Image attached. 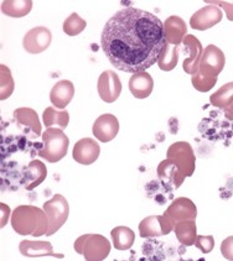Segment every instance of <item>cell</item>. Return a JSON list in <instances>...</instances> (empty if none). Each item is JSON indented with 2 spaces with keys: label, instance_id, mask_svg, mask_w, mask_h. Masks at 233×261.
Here are the masks:
<instances>
[{
  "label": "cell",
  "instance_id": "cell-1",
  "mask_svg": "<svg viewBox=\"0 0 233 261\" xmlns=\"http://www.w3.org/2000/svg\"><path fill=\"white\" fill-rule=\"evenodd\" d=\"M165 43L164 22L136 8L116 11L104 25L101 37V47L110 65L133 74L158 63Z\"/></svg>",
  "mask_w": 233,
  "mask_h": 261
},
{
  "label": "cell",
  "instance_id": "cell-2",
  "mask_svg": "<svg viewBox=\"0 0 233 261\" xmlns=\"http://www.w3.org/2000/svg\"><path fill=\"white\" fill-rule=\"evenodd\" d=\"M11 227L19 236L42 237L49 231V217L35 205H19L11 214Z\"/></svg>",
  "mask_w": 233,
  "mask_h": 261
},
{
  "label": "cell",
  "instance_id": "cell-3",
  "mask_svg": "<svg viewBox=\"0 0 233 261\" xmlns=\"http://www.w3.org/2000/svg\"><path fill=\"white\" fill-rule=\"evenodd\" d=\"M42 143L43 147L39 150V156L45 159L50 164H56L67 155L69 140L68 136L58 127H49L43 132Z\"/></svg>",
  "mask_w": 233,
  "mask_h": 261
},
{
  "label": "cell",
  "instance_id": "cell-4",
  "mask_svg": "<svg viewBox=\"0 0 233 261\" xmlns=\"http://www.w3.org/2000/svg\"><path fill=\"white\" fill-rule=\"evenodd\" d=\"M75 251L88 261H102L110 253V243L101 234H84L77 238L74 244Z\"/></svg>",
  "mask_w": 233,
  "mask_h": 261
},
{
  "label": "cell",
  "instance_id": "cell-5",
  "mask_svg": "<svg viewBox=\"0 0 233 261\" xmlns=\"http://www.w3.org/2000/svg\"><path fill=\"white\" fill-rule=\"evenodd\" d=\"M167 159L176 165L180 173L185 178L194 175L196 169V156L188 141H177L170 145L167 151Z\"/></svg>",
  "mask_w": 233,
  "mask_h": 261
},
{
  "label": "cell",
  "instance_id": "cell-6",
  "mask_svg": "<svg viewBox=\"0 0 233 261\" xmlns=\"http://www.w3.org/2000/svg\"><path fill=\"white\" fill-rule=\"evenodd\" d=\"M42 210L49 217V231L46 237L54 236L68 219L69 205L62 194H55L51 199L43 203Z\"/></svg>",
  "mask_w": 233,
  "mask_h": 261
},
{
  "label": "cell",
  "instance_id": "cell-7",
  "mask_svg": "<svg viewBox=\"0 0 233 261\" xmlns=\"http://www.w3.org/2000/svg\"><path fill=\"white\" fill-rule=\"evenodd\" d=\"M226 65V57L223 51L215 45L206 46L201 59L197 73L202 77L215 80L223 71Z\"/></svg>",
  "mask_w": 233,
  "mask_h": 261
},
{
  "label": "cell",
  "instance_id": "cell-8",
  "mask_svg": "<svg viewBox=\"0 0 233 261\" xmlns=\"http://www.w3.org/2000/svg\"><path fill=\"white\" fill-rule=\"evenodd\" d=\"M162 216L168 220L171 227L182 220H195L197 217V208L191 199L186 197H179L169 205V208L164 212Z\"/></svg>",
  "mask_w": 233,
  "mask_h": 261
},
{
  "label": "cell",
  "instance_id": "cell-9",
  "mask_svg": "<svg viewBox=\"0 0 233 261\" xmlns=\"http://www.w3.org/2000/svg\"><path fill=\"white\" fill-rule=\"evenodd\" d=\"M52 35L51 31L45 26H37L28 31L22 40V47L28 54L39 55L48 50L51 45Z\"/></svg>",
  "mask_w": 233,
  "mask_h": 261
},
{
  "label": "cell",
  "instance_id": "cell-10",
  "mask_svg": "<svg viewBox=\"0 0 233 261\" xmlns=\"http://www.w3.org/2000/svg\"><path fill=\"white\" fill-rule=\"evenodd\" d=\"M98 94L106 103H114L122 93V82L118 74L113 71L102 72L98 78Z\"/></svg>",
  "mask_w": 233,
  "mask_h": 261
},
{
  "label": "cell",
  "instance_id": "cell-11",
  "mask_svg": "<svg viewBox=\"0 0 233 261\" xmlns=\"http://www.w3.org/2000/svg\"><path fill=\"white\" fill-rule=\"evenodd\" d=\"M182 43L183 48L188 51L189 55L182 62L183 72L194 76V74H196L197 71H199V66L203 55V47L202 45H201L200 40L197 39L196 36H194V35H186Z\"/></svg>",
  "mask_w": 233,
  "mask_h": 261
},
{
  "label": "cell",
  "instance_id": "cell-12",
  "mask_svg": "<svg viewBox=\"0 0 233 261\" xmlns=\"http://www.w3.org/2000/svg\"><path fill=\"white\" fill-rule=\"evenodd\" d=\"M222 20V11L215 5H206L201 8L190 17V26L194 30L205 31L214 28Z\"/></svg>",
  "mask_w": 233,
  "mask_h": 261
},
{
  "label": "cell",
  "instance_id": "cell-13",
  "mask_svg": "<svg viewBox=\"0 0 233 261\" xmlns=\"http://www.w3.org/2000/svg\"><path fill=\"white\" fill-rule=\"evenodd\" d=\"M101 147L97 141L91 138H83L75 144L72 158L80 165H92L100 158Z\"/></svg>",
  "mask_w": 233,
  "mask_h": 261
},
{
  "label": "cell",
  "instance_id": "cell-14",
  "mask_svg": "<svg viewBox=\"0 0 233 261\" xmlns=\"http://www.w3.org/2000/svg\"><path fill=\"white\" fill-rule=\"evenodd\" d=\"M119 121L113 114H103L97 118L92 126L95 138L102 143H109L118 135Z\"/></svg>",
  "mask_w": 233,
  "mask_h": 261
},
{
  "label": "cell",
  "instance_id": "cell-15",
  "mask_svg": "<svg viewBox=\"0 0 233 261\" xmlns=\"http://www.w3.org/2000/svg\"><path fill=\"white\" fill-rule=\"evenodd\" d=\"M174 229L169 224L164 216H149L139 224V234L143 239L168 236Z\"/></svg>",
  "mask_w": 233,
  "mask_h": 261
},
{
  "label": "cell",
  "instance_id": "cell-16",
  "mask_svg": "<svg viewBox=\"0 0 233 261\" xmlns=\"http://www.w3.org/2000/svg\"><path fill=\"white\" fill-rule=\"evenodd\" d=\"M156 171H158V177L160 182L169 191L177 190L183 184V181H185V177L180 173L176 165L170 160H168V159L160 162Z\"/></svg>",
  "mask_w": 233,
  "mask_h": 261
},
{
  "label": "cell",
  "instance_id": "cell-17",
  "mask_svg": "<svg viewBox=\"0 0 233 261\" xmlns=\"http://www.w3.org/2000/svg\"><path fill=\"white\" fill-rule=\"evenodd\" d=\"M186 33H188V26H186L183 19H181L180 16H169L164 21L165 41L170 43V45H181L186 36Z\"/></svg>",
  "mask_w": 233,
  "mask_h": 261
},
{
  "label": "cell",
  "instance_id": "cell-18",
  "mask_svg": "<svg viewBox=\"0 0 233 261\" xmlns=\"http://www.w3.org/2000/svg\"><path fill=\"white\" fill-rule=\"evenodd\" d=\"M14 118H15L16 125L20 129H29L35 138L42 135L41 123L39 120V115L31 108H17L14 112Z\"/></svg>",
  "mask_w": 233,
  "mask_h": 261
},
{
  "label": "cell",
  "instance_id": "cell-19",
  "mask_svg": "<svg viewBox=\"0 0 233 261\" xmlns=\"http://www.w3.org/2000/svg\"><path fill=\"white\" fill-rule=\"evenodd\" d=\"M20 254L26 257H41V256H55L62 259L63 254H56L54 251L51 243L49 242H31L22 240L19 244Z\"/></svg>",
  "mask_w": 233,
  "mask_h": 261
},
{
  "label": "cell",
  "instance_id": "cell-20",
  "mask_svg": "<svg viewBox=\"0 0 233 261\" xmlns=\"http://www.w3.org/2000/svg\"><path fill=\"white\" fill-rule=\"evenodd\" d=\"M75 95V86L71 81L62 80L52 87L50 92V100L55 108L65 109Z\"/></svg>",
  "mask_w": 233,
  "mask_h": 261
},
{
  "label": "cell",
  "instance_id": "cell-21",
  "mask_svg": "<svg viewBox=\"0 0 233 261\" xmlns=\"http://www.w3.org/2000/svg\"><path fill=\"white\" fill-rule=\"evenodd\" d=\"M129 91L138 99H145L154 89L153 77L148 72H139L132 74L129 80Z\"/></svg>",
  "mask_w": 233,
  "mask_h": 261
},
{
  "label": "cell",
  "instance_id": "cell-22",
  "mask_svg": "<svg viewBox=\"0 0 233 261\" xmlns=\"http://www.w3.org/2000/svg\"><path fill=\"white\" fill-rule=\"evenodd\" d=\"M46 177H48V169L45 164L37 160L31 161L25 171V190H34L45 181Z\"/></svg>",
  "mask_w": 233,
  "mask_h": 261
},
{
  "label": "cell",
  "instance_id": "cell-23",
  "mask_svg": "<svg viewBox=\"0 0 233 261\" xmlns=\"http://www.w3.org/2000/svg\"><path fill=\"white\" fill-rule=\"evenodd\" d=\"M175 236L179 243L183 246H191L195 244L197 237V228L195 220H182L175 224Z\"/></svg>",
  "mask_w": 233,
  "mask_h": 261
},
{
  "label": "cell",
  "instance_id": "cell-24",
  "mask_svg": "<svg viewBox=\"0 0 233 261\" xmlns=\"http://www.w3.org/2000/svg\"><path fill=\"white\" fill-rule=\"evenodd\" d=\"M113 246L119 251L129 250L135 242V234L128 227H115L110 231Z\"/></svg>",
  "mask_w": 233,
  "mask_h": 261
},
{
  "label": "cell",
  "instance_id": "cell-25",
  "mask_svg": "<svg viewBox=\"0 0 233 261\" xmlns=\"http://www.w3.org/2000/svg\"><path fill=\"white\" fill-rule=\"evenodd\" d=\"M33 9L31 0H4L2 2V11L10 17L26 16Z\"/></svg>",
  "mask_w": 233,
  "mask_h": 261
},
{
  "label": "cell",
  "instance_id": "cell-26",
  "mask_svg": "<svg viewBox=\"0 0 233 261\" xmlns=\"http://www.w3.org/2000/svg\"><path fill=\"white\" fill-rule=\"evenodd\" d=\"M42 120L45 126L48 127H56L60 129H66L69 121V114L66 109L56 110L55 107H49L45 109L42 114Z\"/></svg>",
  "mask_w": 233,
  "mask_h": 261
},
{
  "label": "cell",
  "instance_id": "cell-27",
  "mask_svg": "<svg viewBox=\"0 0 233 261\" xmlns=\"http://www.w3.org/2000/svg\"><path fill=\"white\" fill-rule=\"evenodd\" d=\"M179 47L180 46H173L170 43H165V47L162 50L160 59L158 61V66L162 71H173L179 62Z\"/></svg>",
  "mask_w": 233,
  "mask_h": 261
},
{
  "label": "cell",
  "instance_id": "cell-28",
  "mask_svg": "<svg viewBox=\"0 0 233 261\" xmlns=\"http://www.w3.org/2000/svg\"><path fill=\"white\" fill-rule=\"evenodd\" d=\"M209 101L214 107L226 109L233 103V82L226 83L221 88H218L214 94L209 97Z\"/></svg>",
  "mask_w": 233,
  "mask_h": 261
},
{
  "label": "cell",
  "instance_id": "cell-29",
  "mask_svg": "<svg viewBox=\"0 0 233 261\" xmlns=\"http://www.w3.org/2000/svg\"><path fill=\"white\" fill-rule=\"evenodd\" d=\"M14 87H15V83H14L10 69L5 65H0V99H8L13 94Z\"/></svg>",
  "mask_w": 233,
  "mask_h": 261
},
{
  "label": "cell",
  "instance_id": "cell-30",
  "mask_svg": "<svg viewBox=\"0 0 233 261\" xmlns=\"http://www.w3.org/2000/svg\"><path fill=\"white\" fill-rule=\"evenodd\" d=\"M87 22L77 13H72L63 22V33L68 36H77L86 29Z\"/></svg>",
  "mask_w": 233,
  "mask_h": 261
},
{
  "label": "cell",
  "instance_id": "cell-31",
  "mask_svg": "<svg viewBox=\"0 0 233 261\" xmlns=\"http://www.w3.org/2000/svg\"><path fill=\"white\" fill-rule=\"evenodd\" d=\"M191 83L196 91H199L201 93H206V92H209L212 88H214L215 85L217 83V78H215V80H209V78L202 77L201 74L196 73L192 76Z\"/></svg>",
  "mask_w": 233,
  "mask_h": 261
},
{
  "label": "cell",
  "instance_id": "cell-32",
  "mask_svg": "<svg viewBox=\"0 0 233 261\" xmlns=\"http://www.w3.org/2000/svg\"><path fill=\"white\" fill-rule=\"evenodd\" d=\"M195 246L202 254H209L214 250L215 238L212 236H197L196 240H195Z\"/></svg>",
  "mask_w": 233,
  "mask_h": 261
},
{
  "label": "cell",
  "instance_id": "cell-33",
  "mask_svg": "<svg viewBox=\"0 0 233 261\" xmlns=\"http://www.w3.org/2000/svg\"><path fill=\"white\" fill-rule=\"evenodd\" d=\"M221 254L226 260L233 261V236L223 240L221 244Z\"/></svg>",
  "mask_w": 233,
  "mask_h": 261
},
{
  "label": "cell",
  "instance_id": "cell-34",
  "mask_svg": "<svg viewBox=\"0 0 233 261\" xmlns=\"http://www.w3.org/2000/svg\"><path fill=\"white\" fill-rule=\"evenodd\" d=\"M209 3V5H215V7H221L226 11L227 19L229 21H233V2H218V0H214V2H206Z\"/></svg>",
  "mask_w": 233,
  "mask_h": 261
},
{
  "label": "cell",
  "instance_id": "cell-35",
  "mask_svg": "<svg viewBox=\"0 0 233 261\" xmlns=\"http://www.w3.org/2000/svg\"><path fill=\"white\" fill-rule=\"evenodd\" d=\"M0 207H2V227H4V225L7 224V222H8L9 207H8V205H5L4 203H2V204H0Z\"/></svg>",
  "mask_w": 233,
  "mask_h": 261
},
{
  "label": "cell",
  "instance_id": "cell-36",
  "mask_svg": "<svg viewBox=\"0 0 233 261\" xmlns=\"http://www.w3.org/2000/svg\"><path fill=\"white\" fill-rule=\"evenodd\" d=\"M225 117L228 119V120L233 121V103L225 109Z\"/></svg>",
  "mask_w": 233,
  "mask_h": 261
}]
</instances>
